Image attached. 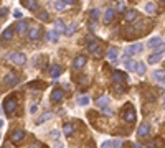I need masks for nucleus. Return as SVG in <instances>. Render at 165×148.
Returning a JSON list of instances; mask_svg holds the SVG:
<instances>
[{"label": "nucleus", "instance_id": "obj_15", "mask_svg": "<svg viewBox=\"0 0 165 148\" xmlns=\"http://www.w3.org/2000/svg\"><path fill=\"white\" fill-rule=\"evenodd\" d=\"M22 5L25 7V9L31 10V12H37L38 10V2H37V0H23Z\"/></svg>", "mask_w": 165, "mask_h": 148}, {"label": "nucleus", "instance_id": "obj_16", "mask_svg": "<svg viewBox=\"0 0 165 148\" xmlns=\"http://www.w3.org/2000/svg\"><path fill=\"white\" fill-rule=\"evenodd\" d=\"M0 40H2V41H10V40H13V28H10V26L5 28Z\"/></svg>", "mask_w": 165, "mask_h": 148}, {"label": "nucleus", "instance_id": "obj_2", "mask_svg": "<svg viewBox=\"0 0 165 148\" xmlns=\"http://www.w3.org/2000/svg\"><path fill=\"white\" fill-rule=\"evenodd\" d=\"M17 99H13V97H7L5 99V102H3V110H5V114L7 115H12L15 110H17Z\"/></svg>", "mask_w": 165, "mask_h": 148}, {"label": "nucleus", "instance_id": "obj_21", "mask_svg": "<svg viewBox=\"0 0 165 148\" xmlns=\"http://www.w3.org/2000/svg\"><path fill=\"white\" fill-rule=\"evenodd\" d=\"M162 56H163V53H157L155 51L154 54L149 56V63H150V64H155V63H159L160 59H162Z\"/></svg>", "mask_w": 165, "mask_h": 148}, {"label": "nucleus", "instance_id": "obj_43", "mask_svg": "<svg viewBox=\"0 0 165 148\" xmlns=\"http://www.w3.org/2000/svg\"><path fill=\"white\" fill-rule=\"evenodd\" d=\"M13 17H15V18H22V12H20V10H15V12H13Z\"/></svg>", "mask_w": 165, "mask_h": 148}, {"label": "nucleus", "instance_id": "obj_27", "mask_svg": "<svg viewBox=\"0 0 165 148\" xmlns=\"http://www.w3.org/2000/svg\"><path fill=\"white\" fill-rule=\"evenodd\" d=\"M76 28H78V25H76V23H71L68 28H64V35H66V36H71V35L76 31Z\"/></svg>", "mask_w": 165, "mask_h": 148}, {"label": "nucleus", "instance_id": "obj_40", "mask_svg": "<svg viewBox=\"0 0 165 148\" xmlns=\"http://www.w3.org/2000/svg\"><path fill=\"white\" fill-rule=\"evenodd\" d=\"M112 148H122V142H119V140H114V142H112Z\"/></svg>", "mask_w": 165, "mask_h": 148}, {"label": "nucleus", "instance_id": "obj_44", "mask_svg": "<svg viewBox=\"0 0 165 148\" xmlns=\"http://www.w3.org/2000/svg\"><path fill=\"white\" fill-rule=\"evenodd\" d=\"M53 148H63V145H61L59 142H55V146H53Z\"/></svg>", "mask_w": 165, "mask_h": 148}, {"label": "nucleus", "instance_id": "obj_11", "mask_svg": "<svg viewBox=\"0 0 165 148\" xmlns=\"http://www.w3.org/2000/svg\"><path fill=\"white\" fill-rule=\"evenodd\" d=\"M15 31L20 33V35L28 33V22H27V20H20L17 25H15Z\"/></svg>", "mask_w": 165, "mask_h": 148}, {"label": "nucleus", "instance_id": "obj_13", "mask_svg": "<svg viewBox=\"0 0 165 148\" xmlns=\"http://www.w3.org/2000/svg\"><path fill=\"white\" fill-rule=\"evenodd\" d=\"M114 18H116V12L114 10H112V9H106V12H104V23H106V25H107V23H112V22H114Z\"/></svg>", "mask_w": 165, "mask_h": 148}, {"label": "nucleus", "instance_id": "obj_37", "mask_svg": "<svg viewBox=\"0 0 165 148\" xmlns=\"http://www.w3.org/2000/svg\"><path fill=\"white\" fill-rule=\"evenodd\" d=\"M107 102H109V99H107L106 95H102V97H101V99H99V101H98V105L104 107V104H107Z\"/></svg>", "mask_w": 165, "mask_h": 148}, {"label": "nucleus", "instance_id": "obj_4", "mask_svg": "<svg viewBox=\"0 0 165 148\" xmlns=\"http://www.w3.org/2000/svg\"><path fill=\"white\" fill-rule=\"evenodd\" d=\"M122 119L127 123H134L135 122V110L132 109V105H127L126 107V110H124V114H122Z\"/></svg>", "mask_w": 165, "mask_h": 148}, {"label": "nucleus", "instance_id": "obj_28", "mask_svg": "<svg viewBox=\"0 0 165 148\" xmlns=\"http://www.w3.org/2000/svg\"><path fill=\"white\" fill-rule=\"evenodd\" d=\"M112 91H114L117 95H120V94H124L126 92V87H124V84H116L114 87H112Z\"/></svg>", "mask_w": 165, "mask_h": 148}, {"label": "nucleus", "instance_id": "obj_31", "mask_svg": "<svg viewBox=\"0 0 165 148\" xmlns=\"http://www.w3.org/2000/svg\"><path fill=\"white\" fill-rule=\"evenodd\" d=\"M46 40H50V41H58V33H56V31H48Z\"/></svg>", "mask_w": 165, "mask_h": 148}, {"label": "nucleus", "instance_id": "obj_8", "mask_svg": "<svg viewBox=\"0 0 165 148\" xmlns=\"http://www.w3.org/2000/svg\"><path fill=\"white\" fill-rule=\"evenodd\" d=\"M142 45L140 43H134V45H129L127 48H126V56H132V54H137V53H140L142 51Z\"/></svg>", "mask_w": 165, "mask_h": 148}, {"label": "nucleus", "instance_id": "obj_45", "mask_svg": "<svg viewBox=\"0 0 165 148\" xmlns=\"http://www.w3.org/2000/svg\"><path fill=\"white\" fill-rule=\"evenodd\" d=\"M30 112H31V114H33V112H37V105H31L30 107Z\"/></svg>", "mask_w": 165, "mask_h": 148}, {"label": "nucleus", "instance_id": "obj_51", "mask_svg": "<svg viewBox=\"0 0 165 148\" xmlns=\"http://www.w3.org/2000/svg\"><path fill=\"white\" fill-rule=\"evenodd\" d=\"M0 137H2V133H0Z\"/></svg>", "mask_w": 165, "mask_h": 148}, {"label": "nucleus", "instance_id": "obj_10", "mask_svg": "<svg viewBox=\"0 0 165 148\" xmlns=\"http://www.w3.org/2000/svg\"><path fill=\"white\" fill-rule=\"evenodd\" d=\"M23 138H25V130L18 129V130H13V132H12V137H10V140H12L13 143H18V142H22Z\"/></svg>", "mask_w": 165, "mask_h": 148}, {"label": "nucleus", "instance_id": "obj_30", "mask_svg": "<svg viewBox=\"0 0 165 148\" xmlns=\"http://www.w3.org/2000/svg\"><path fill=\"white\" fill-rule=\"evenodd\" d=\"M27 87H28V89H40V87L43 89V87H45V84H41V82H28Z\"/></svg>", "mask_w": 165, "mask_h": 148}, {"label": "nucleus", "instance_id": "obj_1", "mask_svg": "<svg viewBox=\"0 0 165 148\" xmlns=\"http://www.w3.org/2000/svg\"><path fill=\"white\" fill-rule=\"evenodd\" d=\"M7 59L12 63V64H17V66H23L27 63V58L23 53H18V51H12V53L7 54Z\"/></svg>", "mask_w": 165, "mask_h": 148}, {"label": "nucleus", "instance_id": "obj_38", "mask_svg": "<svg viewBox=\"0 0 165 148\" xmlns=\"http://www.w3.org/2000/svg\"><path fill=\"white\" fill-rule=\"evenodd\" d=\"M7 13H9V9H7V7H3V9L0 10V18H5Z\"/></svg>", "mask_w": 165, "mask_h": 148}, {"label": "nucleus", "instance_id": "obj_39", "mask_svg": "<svg viewBox=\"0 0 165 148\" xmlns=\"http://www.w3.org/2000/svg\"><path fill=\"white\" fill-rule=\"evenodd\" d=\"M116 10H117V12H124V10H126V5L120 2V3H117V5H116Z\"/></svg>", "mask_w": 165, "mask_h": 148}, {"label": "nucleus", "instance_id": "obj_49", "mask_svg": "<svg viewBox=\"0 0 165 148\" xmlns=\"http://www.w3.org/2000/svg\"><path fill=\"white\" fill-rule=\"evenodd\" d=\"M134 148H144L142 145H139V143H135V145H134Z\"/></svg>", "mask_w": 165, "mask_h": 148}, {"label": "nucleus", "instance_id": "obj_33", "mask_svg": "<svg viewBox=\"0 0 165 148\" xmlns=\"http://www.w3.org/2000/svg\"><path fill=\"white\" fill-rule=\"evenodd\" d=\"M126 67L129 71H135V67H137V63L135 61H126Z\"/></svg>", "mask_w": 165, "mask_h": 148}, {"label": "nucleus", "instance_id": "obj_19", "mask_svg": "<svg viewBox=\"0 0 165 148\" xmlns=\"http://www.w3.org/2000/svg\"><path fill=\"white\" fill-rule=\"evenodd\" d=\"M152 77L155 79V81H159V82H163L165 81V69H157L152 73Z\"/></svg>", "mask_w": 165, "mask_h": 148}, {"label": "nucleus", "instance_id": "obj_6", "mask_svg": "<svg viewBox=\"0 0 165 148\" xmlns=\"http://www.w3.org/2000/svg\"><path fill=\"white\" fill-rule=\"evenodd\" d=\"M3 82H5V86H9V87L17 86V84L20 82L18 74H17V73H9V74L5 76V79H3Z\"/></svg>", "mask_w": 165, "mask_h": 148}, {"label": "nucleus", "instance_id": "obj_47", "mask_svg": "<svg viewBox=\"0 0 165 148\" xmlns=\"http://www.w3.org/2000/svg\"><path fill=\"white\" fill-rule=\"evenodd\" d=\"M149 148H155V142H150V143H149Z\"/></svg>", "mask_w": 165, "mask_h": 148}, {"label": "nucleus", "instance_id": "obj_48", "mask_svg": "<svg viewBox=\"0 0 165 148\" xmlns=\"http://www.w3.org/2000/svg\"><path fill=\"white\" fill-rule=\"evenodd\" d=\"M3 148H12V145H10V143H5V145H3Z\"/></svg>", "mask_w": 165, "mask_h": 148}, {"label": "nucleus", "instance_id": "obj_9", "mask_svg": "<svg viewBox=\"0 0 165 148\" xmlns=\"http://www.w3.org/2000/svg\"><path fill=\"white\" fill-rule=\"evenodd\" d=\"M86 63H88V58L86 56H76L74 58V61H73V67L74 69H83L84 66H86Z\"/></svg>", "mask_w": 165, "mask_h": 148}, {"label": "nucleus", "instance_id": "obj_7", "mask_svg": "<svg viewBox=\"0 0 165 148\" xmlns=\"http://www.w3.org/2000/svg\"><path fill=\"white\" fill-rule=\"evenodd\" d=\"M150 135V125L147 122H142L139 125V130H137V137L139 138H147Z\"/></svg>", "mask_w": 165, "mask_h": 148}, {"label": "nucleus", "instance_id": "obj_12", "mask_svg": "<svg viewBox=\"0 0 165 148\" xmlns=\"http://www.w3.org/2000/svg\"><path fill=\"white\" fill-rule=\"evenodd\" d=\"M112 79H114L116 84H124L127 76H126V73H122V71H114V73H112Z\"/></svg>", "mask_w": 165, "mask_h": 148}, {"label": "nucleus", "instance_id": "obj_3", "mask_svg": "<svg viewBox=\"0 0 165 148\" xmlns=\"http://www.w3.org/2000/svg\"><path fill=\"white\" fill-rule=\"evenodd\" d=\"M88 51H89L91 54H94L96 58H101L102 56V48L99 46V43L94 41V40H89V43H88Z\"/></svg>", "mask_w": 165, "mask_h": 148}, {"label": "nucleus", "instance_id": "obj_36", "mask_svg": "<svg viewBox=\"0 0 165 148\" xmlns=\"http://www.w3.org/2000/svg\"><path fill=\"white\" fill-rule=\"evenodd\" d=\"M89 17H91L92 20H96V18L99 17V10H98V9H92V10H91V13H89Z\"/></svg>", "mask_w": 165, "mask_h": 148}, {"label": "nucleus", "instance_id": "obj_32", "mask_svg": "<svg viewBox=\"0 0 165 148\" xmlns=\"http://www.w3.org/2000/svg\"><path fill=\"white\" fill-rule=\"evenodd\" d=\"M38 18L41 20V22H48V20H50V15H48V12L41 10V12H38Z\"/></svg>", "mask_w": 165, "mask_h": 148}, {"label": "nucleus", "instance_id": "obj_22", "mask_svg": "<svg viewBox=\"0 0 165 148\" xmlns=\"http://www.w3.org/2000/svg\"><path fill=\"white\" fill-rule=\"evenodd\" d=\"M160 45H162V38H160V36H155V38H152V40H149V41H147L149 48H155V46H160Z\"/></svg>", "mask_w": 165, "mask_h": 148}, {"label": "nucleus", "instance_id": "obj_17", "mask_svg": "<svg viewBox=\"0 0 165 148\" xmlns=\"http://www.w3.org/2000/svg\"><path fill=\"white\" fill-rule=\"evenodd\" d=\"M73 133H74V125L73 123H70V122L64 123V127H63V135L64 137L70 138V137H73Z\"/></svg>", "mask_w": 165, "mask_h": 148}, {"label": "nucleus", "instance_id": "obj_18", "mask_svg": "<svg viewBox=\"0 0 165 148\" xmlns=\"http://www.w3.org/2000/svg\"><path fill=\"white\" fill-rule=\"evenodd\" d=\"M61 73H63V67H61V66H58V64H53V66H51L50 74H51V77H53V79L59 77V76H61Z\"/></svg>", "mask_w": 165, "mask_h": 148}, {"label": "nucleus", "instance_id": "obj_34", "mask_svg": "<svg viewBox=\"0 0 165 148\" xmlns=\"http://www.w3.org/2000/svg\"><path fill=\"white\" fill-rule=\"evenodd\" d=\"M53 7L56 10H64V9H66V3H64V2H55Z\"/></svg>", "mask_w": 165, "mask_h": 148}, {"label": "nucleus", "instance_id": "obj_5", "mask_svg": "<svg viewBox=\"0 0 165 148\" xmlns=\"http://www.w3.org/2000/svg\"><path fill=\"white\" fill-rule=\"evenodd\" d=\"M27 35H28V40H30V41H37V40H40V36H41V28L40 26H30Z\"/></svg>", "mask_w": 165, "mask_h": 148}, {"label": "nucleus", "instance_id": "obj_46", "mask_svg": "<svg viewBox=\"0 0 165 148\" xmlns=\"http://www.w3.org/2000/svg\"><path fill=\"white\" fill-rule=\"evenodd\" d=\"M86 148H96V146H94V143L91 142V143H88V145H86Z\"/></svg>", "mask_w": 165, "mask_h": 148}, {"label": "nucleus", "instance_id": "obj_26", "mask_svg": "<svg viewBox=\"0 0 165 148\" xmlns=\"http://www.w3.org/2000/svg\"><path fill=\"white\" fill-rule=\"evenodd\" d=\"M48 119H51V112H45L43 115H40V117L37 119V123H38V125H40V123H45Z\"/></svg>", "mask_w": 165, "mask_h": 148}, {"label": "nucleus", "instance_id": "obj_14", "mask_svg": "<svg viewBox=\"0 0 165 148\" xmlns=\"http://www.w3.org/2000/svg\"><path fill=\"white\" fill-rule=\"evenodd\" d=\"M63 97H64V92H63L61 89H55L53 92H51V102H55V104L61 102Z\"/></svg>", "mask_w": 165, "mask_h": 148}, {"label": "nucleus", "instance_id": "obj_50", "mask_svg": "<svg viewBox=\"0 0 165 148\" xmlns=\"http://www.w3.org/2000/svg\"><path fill=\"white\" fill-rule=\"evenodd\" d=\"M2 127H3V120H0V129H2Z\"/></svg>", "mask_w": 165, "mask_h": 148}, {"label": "nucleus", "instance_id": "obj_29", "mask_svg": "<svg viewBox=\"0 0 165 148\" xmlns=\"http://www.w3.org/2000/svg\"><path fill=\"white\" fill-rule=\"evenodd\" d=\"M135 73L137 74H145V63H137V67H135Z\"/></svg>", "mask_w": 165, "mask_h": 148}, {"label": "nucleus", "instance_id": "obj_24", "mask_svg": "<svg viewBox=\"0 0 165 148\" xmlns=\"http://www.w3.org/2000/svg\"><path fill=\"white\" fill-rule=\"evenodd\" d=\"M144 10H145V13H149V15H154L155 13V3L154 2L145 3V5H144Z\"/></svg>", "mask_w": 165, "mask_h": 148}, {"label": "nucleus", "instance_id": "obj_23", "mask_svg": "<svg viewBox=\"0 0 165 148\" xmlns=\"http://www.w3.org/2000/svg\"><path fill=\"white\" fill-rule=\"evenodd\" d=\"M117 53H119L117 48H116V46H111L109 51H107V58H109L111 61H114V59H117Z\"/></svg>", "mask_w": 165, "mask_h": 148}, {"label": "nucleus", "instance_id": "obj_20", "mask_svg": "<svg viewBox=\"0 0 165 148\" xmlns=\"http://www.w3.org/2000/svg\"><path fill=\"white\" fill-rule=\"evenodd\" d=\"M53 25H55V31H56V33H64V22H63V20H55V23H53Z\"/></svg>", "mask_w": 165, "mask_h": 148}, {"label": "nucleus", "instance_id": "obj_25", "mask_svg": "<svg viewBox=\"0 0 165 148\" xmlns=\"http://www.w3.org/2000/svg\"><path fill=\"white\" fill-rule=\"evenodd\" d=\"M126 20H127V22H134V20H137V12H135V10L126 12Z\"/></svg>", "mask_w": 165, "mask_h": 148}, {"label": "nucleus", "instance_id": "obj_35", "mask_svg": "<svg viewBox=\"0 0 165 148\" xmlns=\"http://www.w3.org/2000/svg\"><path fill=\"white\" fill-rule=\"evenodd\" d=\"M88 102H89V99L84 97V95H83V97H78V104H79V105H86Z\"/></svg>", "mask_w": 165, "mask_h": 148}, {"label": "nucleus", "instance_id": "obj_41", "mask_svg": "<svg viewBox=\"0 0 165 148\" xmlns=\"http://www.w3.org/2000/svg\"><path fill=\"white\" fill-rule=\"evenodd\" d=\"M101 148H112V140H107V142H104Z\"/></svg>", "mask_w": 165, "mask_h": 148}, {"label": "nucleus", "instance_id": "obj_42", "mask_svg": "<svg viewBox=\"0 0 165 148\" xmlns=\"http://www.w3.org/2000/svg\"><path fill=\"white\" fill-rule=\"evenodd\" d=\"M58 137H59V133H58V130H53V132H51V138H55V140H58Z\"/></svg>", "mask_w": 165, "mask_h": 148}]
</instances>
